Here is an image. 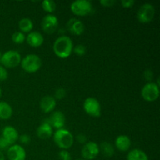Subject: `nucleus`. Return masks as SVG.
<instances>
[{
    "label": "nucleus",
    "instance_id": "23",
    "mask_svg": "<svg viewBox=\"0 0 160 160\" xmlns=\"http://www.w3.org/2000/svg\"><path fill=\"white\" fill-rule=\"evenodd\" d=\"M42 7L46 12L51 14L56 9V4L52 0H45L42 2Z\"/></svg>",
    "mask_w": 160,
    "mask_h": 160
},
{
    "label": "nucleus",
    "instance_id": "36",
    "mask_svg": "<svg viewBox=\"0 0 160 160\" xmlns=\"http://www.w3.org/2000/svg\"><path fill=\"white\" fill-rule=\"evenodd\" d=\"M2 91L1 87H0V98H1V97H2Z\"/></svg>",
    "mask_w": 160,
    "mask_h": 160
},
{
    "label": "nucleus",
    "instance_id": "7",
    "mask_svg": "<svg viewBox=\"0 0 160 160\" xmlns=\"http://www.w3.org/2000/svg\"><path fill=\"white\" fill-rule=\"evenodd\" d=\"M156 9L154 6L151 3H145L138 10L137 18L140 23H147L151 22L154 19Z\"/></svg>",
    "mask_w": 160,
    "mask_h": 160
},
{
    "label": "nucleus",
    "instance_id": "1",
    "mask_svg": "<svg viewBox=\"0 0 160 160\" xmlns=\"http://www.w3.org/2000/svg\"><path fill=\"white\" fill-rule=\"evenodd\" d=\"M53 52L60 59H67L73 52V41L66 35L60 36L53 44Z\"/></svg>",
    "mask_w": 160,
    "mask_h": 160
},
{
    "label": "nucleus",
    "instance_id": "13",
    "mask_svg": "<svg viewBox=\"0 0 160 160\" xmlns=\"http://www.w3.org/2000/svg\"><path fill=\"white\" fill-rule=\"evenodd\" d=\"M67 28L72 34L77 36L81 35L85 30L83 22L77 18H70L67 23Z\"/></svg>",
    "mask_w": 160,
    "mask_h": 160
},
{
    "label": "nucleus",
    "instance_id": "38",
    "mask_svg": "<svg viewBox=\"0 0 160 160\" xmlns=\"http://www.w3.org/2000/svg\"><path fill=\"white\" fill-rule=\"evenodd\" d=\"M0 57H1V52H0Z\"/></svg>",
    "mask_w": 160,
    "mask_h": 160
},
{
    "label": "nucleus",
    "instance_id": "10",
    "mask_svg": "<svg viewBox=\"0 0 160 160\" xmlns=\"http://www.w3.org/2000/svg\"><path fill=\"white\" fill-rule=\"evenodd\" d=\"M99 154V147L95 142H87L81 149V156L84 160H92Z\"/></svg>",
    "mask_w": 160,
    "mask_h": 160
},
{
    "label": "nucleus",
    "instance_id": "27",
    "mask_svg": "<svg viewBox=\"0 0 160 160\" xmlns=\"http://www.w3.org/2000/svg\"><path fill=\"white\" fill-rule=\"evenodd\" d=\"M58 156L59 160H71V155L67 150H61Z\"/></svg>",
    "mask_w": 160,
    "mask_h": 160
},
{
    "label": "nucleus",
    "instance_id": "22",
    "mask_svg": "<svg viewBox=\"0 0 160 160\" xmlns=\"http://www.w3.org/2000/svg\"><path fill=\"white\" fill-rule=\"evenodd\" d=\"M18 27H19V29H20V32L30 33V32H31V31L33 30L34 24H33V22L31 19L24 17V18L21 19V20L19 21Z\"/></svg>",
    "mask_w": 160,
    "mask_h": 160
},
{
    "label": "nucleus",
    "instance_id": "28",
    "mask_svg": "<svg viewBox=\"0 0 160 160\" xmlns=\"http://www.w3.org/2000/svg\"><path fill=\"white\" fill-rule=\"evenodd\" d=\"M8 76H9V73H8L7 70L4 67L0 65V81H4L7 80Z\"/></svg>",
    "mask_w": 160,
    "mask_h": 160
},
{
    "label": "nucleus",
    "instance_id": "17",
    "mask_svg": "<svg viewBox=\"0 0 160 160\" xmlns=\"http://www.w3.org/2000/svg\"><path fill=\"white\" fill-rule=\"evenodd\" d=\"M36 133H37V136L39 138L45 140V139L49 138L53 135V128L47 122V120H45L38 128Z\"/></svg>",
    "mask_w": 160,
    "mask_h": 160
},
{
    "label": "nucleus",
    "instance_id": "4",
    "mask_svg": "<svg viewBox=\"0 0 160 160\" xmlns=\"http://www.w3.org/2000/svg\"><path fill=\"white\" fill-rule=\"evenodd\" d=\"M21 56L15 50H9L1 55L0 62L5 68H14L20 65L21 62Z\"/></svg>",
    "mask_w": 160,
    "mask_h": 160
},
{
    "label": "nucleus",
    "instance_id": "21",
    "mask_svg": "<svg viewBox=\"0 0 160 160\" xmlns=\"http://www.w3.org/2000/svg\"><path fill=\"white\" fill-rule=\"evenodd\" d=\"M98 147H99V152H101L102 154L106 157H112L115 152L114 147L112 146V144L108 142H102L100 145H98Z\"/></svg>",
    "mask_w": 160,
    "mask_h": 160
},
{
    "label": "nucleus",
    "instance_id": "5",
    "mask_svg": "<svg viewBox=\"0 0 160 160\" xmlns=\"http://www.w3.org/2000/svg\"><path fill=\"white\" fill-rule=\"evenodd\" d=\"M93 6L88 0H76L70 4V10L74 15L85 17L92 12Z\"/></svg>",
    "mask_w": 160,
    "mask_h": 160
},
{
    "label": "nucleus",
    "instance_id": "29",
    "mask_svg": "<svg viewBox=\"0 0 160 160\" xmlns=\"http://www.w3.org/2000/svg\"><path fill=\"white\" fill-rule=\"evenodd\" d=\"M18 140L20 141V142L23 145H28V144L31 142V137L28 134H22V135L19 136Z\"/></svg>",
    "mask_w": 160,
    "mask_h": 160
},
{
    "label": "nucleus",
    "instance_id": "18",
    "mask_svg": "<svg viewBox=\"0 0 160 160\" xmlns=\"http://www.w3.org/2000/svg\"><path fill=\"white\" fill-rule=\"evenodd\" d=\"M131 145V141L128 135L121 134L117 137L115 140V146L120 152H127Z\"/></svg>",
    "mask_w": 160,
    "mask_h": 160
},
{
    "label": "nucleus",
    "instance_id": "6",
    "mask_svg": "<svg viewBox=\"0 0 160 160\" xmlns=\"http://www.w3.org/2000/svg\"><path fill=\"white\" fill-rule=\"evenodd\" d=\"M142 96L146 102H152L159 97V86L155 82H148L142 89Z\"/></svg>",
    "mask_w": 160,
    "mask_h": 160
},
{
    "label": "nucleus",
    "instance_id": "20",
    "mask_svg": "<svg viewBox=\"0 0 160 160\" xmlns=\"http://www.w3.org/2000/svg\"><path fill=\"white\" fill-rule=\"evenodd\" d=\"M127 160H148V157L146 153L142 149L134 148L128 152Z\"/></svg>",
    "mask_w": 160,
    "mask_h": 160
},
{
    "label": "nucleus",
    "instance_id": "15",
    "mask_svg": "<svg viewBox=\"0 0 160 160\" xmlns=\"http://www.w3.org/2000/svg\"><path fill=\"white\" fill-rule=\"evenodd\" d=\"M40 109H42V112L45 113H48L54 110L56 106V100L55 98L51 95H45L41 99L40 103Z\"/></svg>",
    "mask_w": 160,
    "mask_h": 160
},
{
    "label": "nucleus",
    "instance_id": "3",
    "mask_svg": "<svg viewBox=\"0 0 160 160\" xmlns=\"http://www.w3.org/2000/svg\"><path fill=\"white\" fill-rule=\"evenodd\" d=\"M22 69L28 73H35L42 65V59L36 54H28L21 59Z\"/></svg>",
    "mask_w": 160,
    "mask_h": 160
},
{
    "label": "nucleus",
    "instance_id": "25",
    "mask_svg": "<svg viewBox=\"0 0 160 160\" xmlns=\"http://www.w3.org/2000/svg\"><path fill=\"white\" fill-rule=\"evenodd\" d=\"M67 95V91L63 88H58L56 90L54 94V98L55 99L57 100H62Z\"/></svg>",
    "mask_w": 160,
    "mask_h": 160
},
{
    "label": "nucleus",
    "instance_id": "16",
    "mask_svg": "<svg viewBox=\"0 0 160 160\" xmlns=\"http://www.w3.org/2000/svg\"><path fill=\"white\" fill-rule=\"evenodd\" d=\"M26 42L30 46L38 48L42 46L44 42V38L41 33L38 31H31L26 37Z\"/></svg>",
    "mask_w": 160,
    "mask_h": 160
},
{
    "label": "nucleus",
    "instance_id": "9",
    "mask_svg": "<svg viewBox=\"0 0 160 160\" xmlns=\"http://www.w3.org/2000/svg\"><path fill=\"white\" fill-rule=\"evenodd\" d=\"M58 25H59L58 18L53 14H47L45 17H44L41 23L42 29L43 30L44 32L48 34H53L57 29Z\"/></svg>",
    "mask_w": 160,
    "mask_h": 160
},
{
    "label": "nucleus",
    "instance_id": "37",
    "mask_svg": "<svg viewBox=\"0 0 160 160\" xmlns=\"http://www.w3.org/2000/svg\"><path fill=\"white\" fill-rule=\"evenodd\" d=\"M75 160H84V159H75Z\"/></svg>",
    "mask_w": 160,
    "mask_h": 160
},
{
    "label": "nucleus",
    "instance_id": "24",
    "mask_svg": "<svg viewBox=\"0 0 160 160\" xmlns=\"http://www.w3.org/2000/svg\"><path fill=\"white\" fill-rule=\"evenodd\" d=\"M12 42L15 44H22L25 40H26V37H25L24 34L20 31H16L13 34H12Z\"/></svg>",
    "mask_w": 160,
    "mask_h": 160
},
{
    "label": "nucleus",
    "instance_id": "11",
    "mask_svg": "<svg viewBox=\"0 0 160 160\" xmlns=\"http://www.w3.org/2000/svg\"><path fill=\"white\" fill-rule=\"evenodd\" d=\"M7 157L9 160H25L26 159V152L20 145L14 144L9 146L7 149Z\"/></svg>",
    "mask_w": 160,
    "mask_h": 160
},
{
    "label": "nucleus",
    "instance_id": "30",
    "mask_svg": "<svg viewBox=\"0 0 160 160\" xmlns=\"http://www.w3.org/2000/svg\"><path fill=\"white\" fill-rule=\"evenodd\" d=\"M121 3V6H123L125 9H129V8H132L133 6L135 3L134 0H122L120 2Z\"/></svg>",
    "mask_w": 160,
    "mask_h": 160
},
{
    "label": "nucleus",
    "instance_id": "33",
    "mask_svg": "<svg viewBox=\"0 0 160 160\" xmlns=\"http://www.w3.org/2000/svg\"><path fill=\"white\" fill-rule=\"evenodd\" d=\"M75 138H76L77 142H79L80 144H83V145H84V144L87 142V137H86L85 134H78Z\"/></svg>",
    "mask_w": 160,
    "mask_h": 160
},
{
    "label": "nucleus",
    "instance_id": "19",
    "mask_svg": "<svg viewBox=\"0 0 160 160\" xmlns=\"http://www.w3.org/2000/svg\"><path fill=\"white\" fill-rule=\"evenodd\" d=\"M12 115V106L6 102H0V120H9Z\"/></svg>",
    "mask_w": 160,
    "mask_h": 160
},
{
    "label": "nucleus",
    "instance_id": "8",
    "mask_svg": "<svg viewBox=\"0 0 160 160\" xmlns=\"http://www.w3.org/2000/svg\"><path fill=\"white\" fill-rule=\"evenodd\" d=\"M84 110L88 115L93 117H98L101 115V105L97 98L88 97L84 100L83 103Z\"/></svg>",
    "mask_w": 160,
    "mask_h": 160
},
{
    "label": "nucleus",
    "instance_id": "35",
    "mask_svg": "<svg viewBox=\"0 0 160 160\" xmlns=\"http://www.w3.org/2000/svg\"><path fill=\"white\" fill-rule=\"evenodd\" d=\"M0 160H5L4 154H3L2 151H0Z\"/></svg>",
    "mask_w": 160,
    "mask_h": 160
},
{
    "label": "nucleus",
    "instance_id": "12",
    "mask_svg": "<svg viewBox=\"0 0 160 160\" xmlns=\"http://www.w3.org/2000/svg\"><path fill=\"white\" fill-rule=\"evenodd\" d=\"M47 122L51 125L52 128H56V130L63 128L66 123L65 115L61 111H55L52 112Z\"/></svg>",
    "mask_w": 160,
    "mask_h": 160
},
{
    "label": "nucleus",
    "instance_id": "2",
    "mask_svg": "<svg viewBox=\"0 0 160 160\" xmlns=\"http://www.w3.org/2000/svg\"><path fill=\"white\" fill-rule=\"evenodd\" d=\"M55 144L62 150H67L71 148L74 142V137L70 131L65 128L56 130L53 134Z\"/></svg>",
    "mask_w": 160,
    "mask_h": 160
},
{
    "label": "nucleus",
    "instance_id": "31",
    "mask_svg": "<svg viewBox=\"0 0 160 160\" xmlns=\"http://www.w3.org/2000/svg\"><path fill=\"white\" fill-rule=\"evenodd\" d=\"M9 146H11L2 137H0V151L2 150H7L9 148Z\"/></svg>",
    "mask_w": 160,
    "mask_h": 160
},
{
    "label": "nucleus",
    "instance_id": "34",
    "mask_svg": "<svg viewBox=\"0 0 160 160\" xmlns=\"http://www.w3.org/2000/svg\"><path fill=\"white\" fill-rule=\"evenodd\" d=\"M144 78H145L146 81H152L153 79V72L151 70H149V69H148L144 73Z\"/></svg>",
    "mask_w": 160,
    "mask_h": 160
},
{
    "label": "nucleus",
    "instance_id": "26",
    "mask_svg": "<svg viewBox=\"0 0 160 160\" xmlns=\"http://www.w3.org/2000/svg\"><path fill=\"white\" fill-rule=\"evenodd\" d=\"M73 51L77 56H82L86 53V47L84 46V45L79 44V45H76V46L73 48Z\"/></svg>",
    "mask_w": 160,
    "mask_h": 160
},
{
    "label": "nucleus",
    "instance_id": "14",
    "mask_svg": "<svg viewBox=\"0 0 160 160\" xmlns=\"http://www.w3.org/2000/svg\"><path fill=\"white\" fill-rule=\"evenodd\" d=\"M2 137L10 145H14L18 140L19 134L17 130L12 126L5 127L2 131Z\"/></svg>",
    "mask_w": 160,
    "mask_h": 160
},
{
    "label": "nucleus",
    "instance_id": "32",
    "mask_svg": "<svg viewBox=\"0 0 160 160\" xmlns=\"http://www.w3.org/2000/svg\"><path fill=\"white\" fill-rule=\"evenodd\" d=\"M116 2L114 0H101L100 1V4L103 6V7H112L114 6Z\"/></svg>",
    "mask_w": 160,
    "mask_h": 160
}]
</instances>
